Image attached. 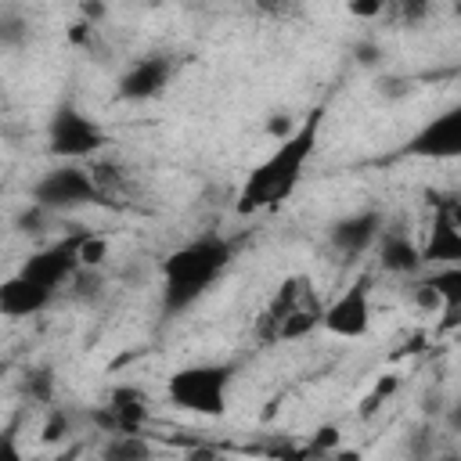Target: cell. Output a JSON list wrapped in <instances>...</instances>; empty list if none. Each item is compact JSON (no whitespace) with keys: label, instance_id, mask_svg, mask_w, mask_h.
Here are the masks:
<instances>
[{"label":"cell","instance_id":"obj_12","mask_svg":"<svg viewBox=\"0 0 461 461\" xmlns=\"http://www.w3.org/2000/svg\"><path fill=\"white\" fill-rule=\"evenodd\" d=\"M421 249V267H450L461 263V220H457V205L439 202L436 216H432V230L429 241L418 245Z\"/></svg>","mask_w":461,"mask_h":461},{"label":"cell","instance_id":"obj_22","mask_svg":"<svg viewBox=\"0 0 461 461\" xmlns=\"http://www.w3.org/2000/svg\"><path fill=\"white\" fill-rule=\"evenodd\" d=\"M349 14H357V18H378V14H385V4H382V0H367V4H349Z\"/></svg>","mask_w":461,"mask_h":461},{"label":"cell","instance_id":"obj_2","mask_svg":"<svg viewBox=\"0 0 461 461\" xmlns=\"http://www.w3.org/2000/svg\"><path fill=\"white\" fill-rule=\"evenodd\" d=\"M230 259H234V245L220 234H202L173 249L162 259V310L184 313L216 285V277L230 267Z\"/></svg>","mask_w":461,"mask_h":461},{"label":"cell","instance_id":"obj_9","mask_svg":"<svg viewBox=\"0 0 461 461\" xmlns=\"http://www.w3.org/2000/svg\"><path fill=\"white\" fill-rule=\"evenodd\" d=\"M148 418H151V396L137 385H115L104 396V403L97 411H90V421L108 436L140 432Z\"/></svg>","mask_w":461,"mask_h":461},{"label":"cell","instance_id":"obj_23","mask_svg":"<svg viewBox=\"0 0 461 461\" xmlns=\"http://www.w3.org/2000/svg\"><path fill=\"white\" fill-rule=\"evenodd\" d=\"M72 454H65V457H25V461H68Z\"/></svg>","mask_w":461,"mask_h":461},{"label":"cell","instance_id":"obj_19","mask_svg":"<svg viewBox=\"0 0 461 461\" xmlns=\"http://www.w3.org/2000/svg\"><path fill=\"white\" fill-rule=\"evenodd\" d=\"M104 252H108V241L86 230V238H83V245H79V267H83V270H86V267H97V263L104 259Z\"/></svg>","mask_w":461,"mask_h":461},{"label":"cell","instance_id":"obj_24","mask_svg":"<svg viewBox=\"0 0 461 461\" xmlns=\"http://www.w3.org/2000/svg\"><path fill=\"white\" fill-rule=\"evenodd\" d=\"M0 227H4V205H0Z\"/></svg>","mask_w":461,"mask_h":461},{"label":"cell","instance_id":"obj_21","mask_svg":"<svg viewBox=\"0 0 461 461\" xmlns=\"http://www.w3.org/2000/svg\"><path fill=\"white\" fill-rule=\"evenodd\" d=\"M68 425H72V418L65 414V411H54L50 418H47V425H43V443H61L65 436H68Z\"/></svg>","mask_w":461,"mask_h":461},{"label":"cell","instance_id":"obj_3","mask_svg":"<svg viewBox=\"0 0 461 461\" xmlns=\"http://www.w3.org/2000/svg\"><path fill=\"white\" fill-rule=\"evenodd\" d=\"M324 317V299L313 285L310 274H288L274 295L267 299V306L256 317V339L274 346V342H295L306 339L310 331L321 328Z\"/></svg>","mask_w":461,"mask_h":461},{"label":"cell","instance_id":"obj_8","mask_svg":"<svg viewBox=\"0 0 461 461\" xmlns=\"http://www.w3.org/2000/svg\"><path fill=\"white\" fill-rule=\"evenodd\" d=\"M321 328L335 339H364L371 328V274H360L331 303H324Z\"/></svg>","mask_w":461,"mask_h":461},{"label":"cell","instance_id":"obj_7","mask_svg":"<svg viewBox=\"0 0 461 461\" xmlns=\"http://www.w3.org/2000/svg\"><path fill=\"white\" fill-rule=\"evenodd\" d=\"M83 238H86V230H76V234H65V238H58V241H50V245L29 252L14 274L29 277L32 285H40V288H47V292H58L61 285H68V281L83 270V267H79V245H83Z\"/></svg>","mask_w":461,"mask_h":461},{"label":"cell","instance_id":"obj_16","mask_svg":"<svg viewBox=\"0 0 461 461\" xmlns=\"http://www.w3.org/2000/svg\"><path fill=\"white\" fill-rule=\"evenodd\" d=\"M443 303V328H454L457 324V310H461V263H450V267H432V274L421 277Z\"/></svg>","mask_w":461,"mask_h":461},{"label":"cell","instance_id":"obj_15","mask_svg":"<svg viewBox=\"0 0 461 461\" xmlns=\"http://www.w3.org/2000/svg\"><path fill=\"white\" fill-rule=\"evenodd\" d=\"M54 299V292L32 285L22 274H11L7 281H0V317L22 321V317H36L40 310H47Z\"/></svg>","mask_w":461,"mask_h":461},{"label":"cell","instance_id":"obj_11","mask_svg":"<svg viewBox=\"0 0 461 461\" xmlns=\"http://www.w3.org/2000/svg\"><path fill=\"white\" fill-rule=\"evenodd\" d=\"M173 72H176V61H173L169 54H144V58H133V61L122 68L115 94H119L122 101H151V97H158V94L169 86Z\"/></svg>","mask_w":461,"mask_h":461},{"label":"cell","instance_id":"obj_5","mask_svg":"<svg viewBox=\"0 0 461 461\" xmlns=\"http://www.w3.org/2000/svg\"><path fill=\"white\" fill-rule=\"evenodd\" d=\"M108 148V133L97 119L79 112L72 101H61L47 119V151L61 162H83Z\"/></svg>","mask_w":461,"mask_h":461},{"label":"cell","instance_id":"obj_4","mask_svg":"<svg viewBox=\"0 0 461 461\" xmlns=\"http://www.w3.org/2000/svg\"><path fill=\"white\" fill-rule=\"evenodd\" d=\"M234 385V367L220 364V360H202V364H187L176 367L166 378V400L184 411V414H198V418H223L227 414V396Z\"/></svg>","mask_w":461,"mask_h":461},{"label":"cell","instance_id":"obj_20","mask_svg":"<svg viewBox=\"0 0 461 461\" xmlns=\"http://www.w3.org/2000/svg\"><path fill=\"white\" fill-rule=\"evenodd\" d=\"M0 461H25L22 443H18V421H11L7 429H0Z\"/></svg>","mask_w":461,"mask_h":461},{"label":"cell","instance_id":"obj_14","mask_svg":"<svg viewBox=\"0 0 461 461\" xmlns=\"http://www.w3.org/2000/svg\"><path fill=\"white\" fill-rule=\"evenodd\" d=\"M375 256H378V270H385V274H403V277H411V274L421 270V249H418V241H414L407 230H389V227H382V234H378V241H375Z\"/></svg>","mask_w":461,"mask_h":461},{"label":"cell","instance_id":"obj_18","mask_svg":"<svg viewBox=\"0 0 461 461\" xmlns=\"http://www.w3.org/2000/svg\"><path fill=\"white\" fill-rule=\"evenodd\" d=\"M29 40V25L18 11H4L0 14V47H18Z\"/></svg>","mask_w":461,"mask_h":461},{"label":"cell","instance_id":"obj_1","mask_svg":"<svg viewBox=\"0 0 461 461\" xmlns=\"http://www.w3.org/2000/svg\"><path fill=\"white\" fill-rule=\"evenodd\" d=\"M321 126H324V104H317L313 112H306L303 122H295V130L274 144V151L256 162L234 198V212L238 216H256L267 209H277L281 202H288L295 194V187L303 184V173L317 151L321 140Z\"/></svg>","mask_w":461,"mask_h":461},{"label":"cell","instance_id":"obj_6","mask_svg":"<svg viewBox=\"0 0 461 461\" xmlns=\"http://www.w3.org/2000/svg\"><path fill=\"white\" fill-rule=\"evenodd\" d=\"M101 187L90 173V166L79 162H61L50 166L36 184H32V205H40L43 212H65V209H79V205H94L101 202Z\"/></svg>","mask_w":461,"mask_h":461},{"label":"cell","instance_id":"obj_10","mask_svg":"<svg viewBox=\"0 0 461 461\" xmlns=\"http://www.w3.org/2000/svg\"><path fill=\"white\" fill-rule=\"evenodd\" d=\"M407 158H457L461 155V108H447L439 115H432L418 133H411V140L403 144Z\"/></svg>","mask_w":461,"mask_h":461},{"label":"cell","instance_id":"obj_13","mask_svg":"<svg viewBox=\"0 0 461 461\" xmlns=\"http://www.w3.org/2000/svg\"><path fill=\"white\" fill-rule=\"evenodd\" d=\"M382 227H385V216L378 209H357V212H349V216L331 223L328 241H331V249L339 256H360L378 241Z\"/></svg>","mask_w":461,"mask_h":461},{"label":"cell","instance_id":"obj_17","mask_svg":"<svg viewBox=\"0 0 461 461\" xmlns=\"http://www.w3.org/2000/svg\"><path fill=\"white\" fill-rule=\"evenodd\" d=\"M97 461H155V450L140 432H122L104 439V447L97 450Z\"/></svg>","mask_w":461,"mask_h":461}]
</instances>
